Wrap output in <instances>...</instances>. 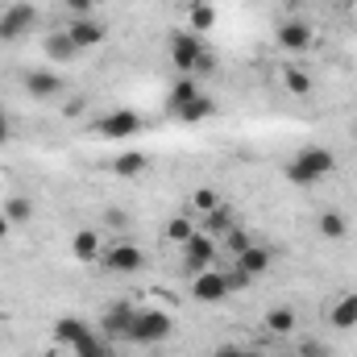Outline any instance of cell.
I'll return each instance as SVG.
<instances>
[{"label":"cell","mask_w":357,"mask_h":357,"mask_svg":"<svg viewBox=\"0 0 357 357\" xmlns=\"http://www.w3.org/2000/svg\"><path fill=\"white\" fill-rule=\"evenodd\" d=\"M171 333H175V320H171L167 312H158V307H137L133 328H129L125 341H133V345H162Z\"/></svg>","instance_id":"obj_1"},{"label":"cell","mask_w":357,"mask_h":357,"mask_svg":"<svg viewBox=\"0 0 357 357\" xmlns=\"http://www.w3.org/2000/svg\"><path fill=\"white\" fill-rule=\"evenodd\" d=\"M100 262L112 270V274H137V270H146V250L133 245V241H125V237H116V241L104 245Z\"/></svg>","instance_id":"obj_2"},{"label":"cell","mask_w":357,"mask_h":357,"mask_svg":"<svg viewBox=\"0 0 357 357\" xmlns=\"http://www.w3.org/2000/svg\"><path fill=\"white\" fill-rule=\"evenodd\" d=\"M142 129H146V121H142V112H133V108H112V112L100 116V125H96V133L108 137V142H129V137H137Z\"/></svg>","instance_id":"obj_3"},{"label":"cell","mask_w":357,"mask_h":357,"mask_svg":"<svg viewBox=\"0 0 357 357\" xmlns=\"http://www.w3.org/2000/svg\"><path fill=\"white\" fill-rule=\"evenodd\" d=\"M208 46H204V38L199 33H191V29H178L171 33V63H175L178 75H195V63H199V54H204Z\"/></svg>","instance_id":"obj_4"},{"label":"cell","mask_w":357,"mask_h":357,"mask_svg":"<svg viewBox=\"0 0 357 357\" xmlns=\"http://www.w3.org/2000/svg\"><path fill=\"white\" fill-rule=\"evenodd\" d=\"M216 245H220L216 237H208L204 229H195V237L183 245V266H187V274H191V278L216 266Z\"/></svg>","instance_id":"obj_5"},{"label":"cell","mask_w":357,"mask_h":357,"mask_svg":"<svg viewBox=\"0 0 357 357\" xmlns=\"http://www.w3.org/2000/svg\"><path fill=\"white\" fill-rule=\"evenodd\" d=\"M33 25H38V8H33L29 0H17V4H8V8L0 13V42H17V38H25Z\"/></svg>","instance_id":"obj_6"},{"label":"cell","mask_w":357,"mask_h":357,"mask_svg":"<svg viewBox=\"0 0 357 357\" xmlns=\"http://www.w3.org/2000/svg\"><path fill=\"white\" fill-rule=\"evenodd\" d=\"M274 42H278V50H287V54H307V50L316 46V29H312L307 21H299V17H291V21L278 25Z\"/></svg>","instance_id":"obj_7"},{"label":"cell","mask_w":357,"mask_h":357,"mask_svg":"<svg viewBox=\"0 0 357 357\" xmlns=\"http://www.w3.org/2000/svg\"><path fill=\"white\" fill-rule=\"evenodd\" d=\"M191 295L199 299V303H220V299H229V278H225V270H204V274H195L191 278Z\"/></svg>","instance_id":"obj_8"},{"label":"cell","mask_w":357,"mask_h":357,"mask_svg":"<svg viewBox=\"0 0 357 357\" xmlns=\"http://www.w3.org/2000/svg\"><path fill=\"white\" fill-rule=\"evenodd\" d=\"M133 316H137L133 303H125V299L108 303V307H104V337H108V341H125L129 328H133Z\"/></svg>","instance_id":"obj_9"},{"label":"cell","mask_w":357,"mask_h":357,"mask_svg":"<svg viewBox=\"0 0 357 357\" xmlns=\"http://www.w3.org/2000/svg\"><path fill=\"white\" fill-rule=\"evenodd\" d=\"M67 33H71V42H75V50H96V46L104 42V33H108V29H104L100 21H91V17H75Z\"/></svg>","instance_id":"obj_10"},{"label":"cell","mask_w":357,"mask_h":357,"mask_svg":"<svg viewBox=\"0 0 357 357\" xmlns=\"http://www.w3.org/2000/svg\"><path fill=\"white\" fill-rule=\"evenodd\" d=\"M295 158H299L303 167H312V171H316V178H328L333 171H337V154H333L328 146H303Z\"/></svg>","instance_id":"obj_11"},{"label":"cell","mask_w":357,"mask_h":357,"mask_svg":"<svg viewBox=\"0 0 357 357\" xmlns=\"http://www.w3.org/2000/svg\"><path fill=\"white\" fill-rule=\"evenodd\" d=\"M154 162H150V154H142V150H125V154H116L112 158V175L116 178H137L146 175Z\"/></svg>","instance_id":"obj_12"},{"label":"cell","mask_w":357,"mask_h":357,"mask_svg":"<svg viewBox=\"0 0 357 357\" xmlns=\"http://www.w3.org/2000/svg\"><path fill=\"white\" fill-rule=\"evenodd\" d=\"M316 229H320L324 241H345V237H349V216H345L341 208H324L320 220H316Z\"/></svg>","instance_id":"obj_13"},{"label":"cell","mask_w":357,"mask_h":357,"mask_svg":"<svg viewBox=\"0 0 357 357\" xmlns=\"http://www.w3.org/2000/svg\"><path fill=\"white\" fill-rule=\"evenodd\" d=\"M25 91H29L33 100H54V96L63 91V79H59L54 71H29V75H25Z\"/></svg>","instance_id":"obj_14"},{"label":"cell","mask_w":357,"mask_h":357,"mask_svg":"<svg viewBox=\"0 0 357 357\" xmlns=\"http://www.w3.org/2000/svg\"><path fill=\"white\" fill-rule=\"evenodd\" d=\"M237 266L245 270L250 278H258V274H266V270L274 266V254H270L266 245H258V241H254L245 254H237Z\"/></svg>","instance_id":"obj_15"},{"label":"cell","mask_w":357,"mask_h":357,"mask_svg":"<svg viewBox=\"0 0 357 357\" xmlns=\"http://www.w3.org/2000/svg\"><path fill=\"white\" fill-rule=\"evenodd\" d=\"M71 254H75L79 262H96V258L104 254V241H100V233H96V229H79V233L71 237Z\"/></svg>","instance_id":"obj_16"},{"label":"cell","mask_w":357,"mask_h":357,"mask_svg":"<svg viewBox=\"0 0 357 357\" xmlns=\"http://www.w3.org/2000/svg\"><path fill=\"white\" fill-rule=\"evenodd\" d=\"M328 324H333V328H354L357 324V291L341 295V299L328 307Z\"/></svg>","instance_id":"obj_17"},{"label":"cell","mask_w":357,"mask_h":357,"mask_svg":"<svg viewBox=\"0 0 357 357\" xmlns=\"http://www.w3.org/2000/svg\"><path fill=\"white\" fill-rule=\"evenodd\" d=\"M79 50H75V42H71V33L67 29H59V33H46V59L50 63H71Z\"/></svg>","instance_id":"obj_18"},{"label":"cell","mask_w":357,"mask_h":357,"mask_svg":"<svg viewBox=\"0 0 357 357\" xmlns=\"http://www.w3.org/2000/svg\"><path fill=\"white\" fill-rule=\"evenodd\" d=\"M212 112H216V100L199 91V96H195L191 104H183V108H178L175 116H178V121H183V125H199V121H208Z\"/></svg>","instance_id":"obj_19"},{"label":"cell","mask_w":357,"mask_h":357,"mask_svg":"<svg viewBox=\"0 0 357 357\" xmlns=\"http://www.w3.org/2000/svg\"><path fill=\"white\" fill-rule=\"evenodd\" d=\"M266 333H274V337H291V333H295V307H287V303L270 307L266 312Z\"/></svg>","instance_id":"obj_20"},{"label":"cell","mask_w":357,"mask_h":357,"mask_svg":"<svg viewBox=\"0 0 357 357\" xmlns=\"http://www.w3.org/2000/svg\"><path fill=\"white\" fill-rule=\"evenodd\" d=\"M229 229H233V208H225V204H220V208L204 212V233H208V237H216V241H220Z\"/></svg>","instance_id":"obj_21"},{"label":"cell","mask_w":357,"mask_h":357,"mask_svg":"<svg viewBox=\"0 0 357 357\" xmlns=\"http://www.w3.org/2000/svg\"><path fill=\"white\" fill-rule=\"evenodd\" d=\"M191 237H195V220H191L187 212H175V216L167 220V241H175L178 250H183Z\"/></svg>","instance_id":"obj_22"},{"label":"cell","mask_w":357,"mask_h":357,"mask_svg":"<svg viewBox=\"0 0 357 357\" xmlns=\"http://www.w3.org/2000/svg\"><path fill=\"white\" fill-rule=\"evenodd\" d=\"M187 17H191V33H208V29L216 25V8H212L208 0H191Z\"/></svg>","instance_id":"obj_23"},{"label":"cell","mask_w":357,"mask_h":357,"mask_svg":"<svg viewBox=\"0 0 357 357\" xmlns=\"http://www.w3.org/2000/svg\"><path fill=\"white\" fill-rule=\"evenodd\" d=\"M199 96V84H195V75H178L175 84H171V112H178L183 104H191Z\"/></svg>","instance_id":"obj_24"},{"label":"cell","mask_w":357,"mask_h":357,"mask_svg":"<svg viewBox=\"0 0 357 357\" xmlns=\"http://www.w3.org/2000/svg\"><path fill=\"white\" fill-rule=\"evenodd\" d=\"M84 333H88V324H84L79 316H63V320L54 324V341H59V345H75Z\"/></svg>","instance_id":"obj_25"},{"label":"cell","mask_w":357,"mask_h":357,"mask_svg":"<svg viewBox=\"0 0 357 357\" xmlns=\"http://www.w3.org/2000/svg\"><path fill=\"white\" fill-rule=\"evenodd\" d=\"M282 88L291 96H312V75L303 67H282Z\"/></svg>","instance_id":"obj_26"},{"label":"cell","mask_w":357,"mask_h":357,"mask_svg":"<svg viewBox=\"0 0 357 357\" xmlns=\"http://www.w3.org/2000/svg\"><path fill=\"white\" fill-rule=\"evenodd\" d=\"M282 178H287L291 187H316V183H320V178H316V171H312V167H303L299 158H291V162L282 167Z\"/></svg>","instance_id":"obj_27"},{"label":"cell","mask_w":357,"mask_h":357,"mask_svg":"<svg viewBox=\"0 0 357 357\" xmlns=\"http://www.w3.org/2000/svg\"><path fill=\"white\" fill-rule=\"evenodd\" d=\"M0 212L8 216V225H25V220L33 216V204H29L25 195H8V204H4Z\"/></svg>","instance_id":"obj_28"},{"label":"cell","mask_w":357,"mask_h":357,"mask_svg":"<svg viewBox=\"0 0 357 357\" xmlns=\"http://www.w3.org/2000/svg\"><path fill=\"white\" fill-rule=\"evenodd\" d=\"M220 245H225V250H229V254H233V258H237V254H245V250H250V245H254V237H250V233H245V229H237V225H233V229H229V233H225V237H220Z\"/></svg>","instance_id":"obj_29"},{"label":"cell","mask_w":357,"mask_h":357,"mask_svg":"<svg viewBox=\"0 0 357 357\" xmlns=\"http://www.w3.org/2000/svg\"><path fill=\"white\" fill-rule=\"evenodd\" d=\"M191 208H195V212L204 216V212H212V208H220V195H216L212 187H199V191L191 195Z\"/></svg>","instance_id":"obj_30"},{"label":"cell","mask_w":357,"mask_h":357,"mask_svg":"<svg viewBox=\"0 0 357 357\" xmlns=\"http://www.w3.org/2000/svg\"><path fill=\"white\" fill-rule=\"evenodd\" d=\"M225 278H229V295H233V291H250V287H254V278H250L241 266L225 270Z\"/></svg>","instance_id":"obj_31"},{"label":"cell","mask_w":357,"mask_h":357,"mask_svg":"<svg viewBox=\"0 0 357 357\" xmlns=\"http://www.w3.org/2000/svg\"><path fill=\"white\" fill-rule=\"evenodd\" d=\"M71 349H75V354H104V341H100V337H96V333L88 328V333H84V337H79Z\"/></svg>","instance_id":"obj_32"},{"label":"cell","mask_w":357,"mask_h":357,"mask_svg":"<svg viewBox=\"0 0 357 357\" xmlns=\"http://www.w3.org/2000/svg\"><path fill=\"white\" fill-rule=\"evenodd\" d=\"M212 357H266V354H258V349H250V345H216V354Z\"/></svg>","instance_id":"obj_33"},{"label":"cell","mask_w":357,"mask_h":357,"mask_svg":"<svg viewBox=\"0 0 357 357\" xmlns=\"http://www.w3.org/2000/svg\"><path fill=\"white\" fill-rule=\"evenodd\" d=\"M295 354H299V357H333V349H328L324 341H303Z\"/></svg>","instance_id":"obj_34"},{"label":"cell","mask_w":357,"mask_h":357,"mask_svg":"<svg viewBox=\"0 0 357 357\" xmlns=\"http://www.w3.org/2000/svg\"><path fill=\"white\" fill-rule=\"evenodd\" d=\"M84 112H88V100H84V96H75V100L63 104V116H67V121H79Z\"/></svg>","instance_id":"obj_35"},{"label":"cell","mask_w":357,"mask_h":357,"mask_svg":"<svg viewBox=\"0 0 357 357\" xmlns=\"http://www.w3.org/2000/svg\"><path fill=\"white\" fill-rule=\"evenodd\" d=\"M104 225H108L112 233H121V229L129 225V216H125V208H108V212H104Z\"/></svg>","instance_id":"obj_36"},{"label":"cell","mask_w":357,"mask_h":357,"mask_svg":"<svg viewBox=\"0 0 357 357\" xmlns=\"http://www.w3.org/2000/svg\"><path fill=\"white\" fill-rule=\"evenodd\" d=\"M63 4H67L75 17H91V13H96V0H63Z\"/></svg>","instance_id":"obj_37"},{"label":"cell","mask_w":357,"mask_h":357,"mask_svg":"<svg viewBox=\"0 0 357 357\" xmlns=\"http://www.w3.org/2000/svg\"><path fill=\"white\" fill-rule=\"evenodd\" d=\"M208 71H216V54H212V50H204L199 63H195V75H208Z\"/></svg>","instance_id":"obj_38"},{"label":"cell","mask_w":357,"mask_h":357,"mask_svg":"<svg viewBox=\"0 0 357 357\" xmlns=\"http://www.w3.org/2000/svg\"><path fill=\"white\" fill-rule=\"evenodd\" d=\"M8 137H13V125H8V116H4V112H0V146H4V142H8Z\"/></svg>","instance_id":"obj_39"},{"label":"cell","mask_w":357,"mask_h":357,"mask_svg":"<svg viewBox=\"0 0 357 357\" xmlns=\"http://www.w3.org/2000/svg\"><path fill=\"white\" fill-rule=\"evenodd\" d=\"M8 233H13V225H8V216H4V212H0V241H4V237H8Z\"/></svg>","instance_id":"obj_40"},{"label":"cell","mask_w":357,"mask_h":357,"mask_svg":"<svg viewBox=\"0 0 357 357\" xmlns=\"http://www.w3.org/2000/svg\"><path fill=\"white\" fill-rule=\"evenodd\" d=\"M75 357H104V354H75Z\"/></svg>","instance_id":"obj_41"},{"label":"cell","mask_w":357,"mask_h":357,"mask_svg":"<svg viewBox=\"0 0 357 357\" xmlns=\"http://www.w3.org/2000/svg\"><path fill=\"white\" fill-rule=\"evenodd\" d=\"M354 137H357V121H354Z\"/></svg>","instance_id":"obj_42"}]
</instances>
